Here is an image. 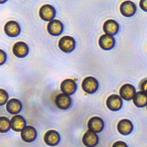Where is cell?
Segmentation results:
<instances>
[{
    "mask_svg": "<svg viewBox=\"0 0 147 147\" xmlns=\"http://www.w3.org/2000/svg\"><path fill=\"white\" fill-rule=\"evenodd\" d=\"M98 80L92 76L86 77L82 81V87L84 92L87 94H93L98 88Z\"/></svg>",
    "mask_w": 147,
    "mask_h": 147,
    "instance_id": "cell-1",
    "label": "cell"
},
{
    "mask_svg": "<svg viewBox=\"0 0 147 147\" xmlns=\"http://www.w3.org/2000/svg\"><path fill=\"white\" fill-rule=\"evenodd\" d=\"M58 46L63 52L69 53L75 49V40L71 36H64L59 40Z\"/></svg>",
    "mask_w": 147,
    "mask_h": 147,
    "instance_id": "cell-2",
    "label": "cell"
},
{
    "mask_svg": "<svg viewBox=\"0 0 147 147\" xmlns=\"http://www.w3.org/2000/svg\"><path fill=\"white\" fill-rule=\"evenodd\" d=\"M56 15V10L51 5L45 4L42 6L39 10L40 18L46 21H52Z\"/></svg>",
    "mask_w": 147,
    "mask_h": 147,
    "instance_id": "cell-3",
    "label": "cell"
},
{
    "mask_svg": "<svg viewBox=\"0 0 147 147\" xmlns=\"http://www.w3.org/2000/svg\"><path fill=\"white\" fill-rule=\"evenodd\" d=\"M123 101L122 98L117 94H112L108 96L106 99V106L111 111H118L122 106Z\"/></svg>",
    "mask_w": 147,
    "mask_h": 147,
    "instance_id": "cell-4",
    "label": "cell"
},
{
    "mask_svg": "<svg viewBox=\"0 0 147 147\" xmlns=\"http://www.w3.org/2000/svg\"><path fill=\"white\" fill-rule=\"evenodd\" d=\"M55 103L59 109L61 110H66L71 106L72 100L68 95L60 93L56 95L55 99Z\"/></svg>",
    "mask_w": 147,
    "mask_h": 147,
    "instance_id": "cell-5",
    "label": "cell"
},
{
    "mask_svg": "<svg viewBox=\"0 0 147 147\" xmlns=\"http://www.w3.org/2000/svg\"><path fill=\"white\" fill-rule=\"evenodd\" d=\"M120 97L125 100H130L133 98L136 92L134 87L129 83H125L119 89Z\"/></svg>",
    "mask_w": 147,
    "mask_h": 147,
    "instance_id": "cell-6",
    "label": "cell"
},
{
    "mask_svg": "<svg viewBox=\"0 0 147 147\" xmlns=\"http://www.w3.org/2000/svg\"><path fill=\"white\" fill-rule=\"evenodd\" d=\"M4 31L9 37H16L18 36L21 32V28L17 22L11 20L7 22L5 25Z\"/></svg>",
    "mask_w": 147,
    "mask_h": 147,
    "instance_id": "cell-7",
    "label": "cell"
},
{
    "mask_svg": "<svg viewBox=\"0 0 147 147\" xmlns=\"http://www.w3.org/2000/svg\"><path fill=\"white\" fill-rule=\"evenodd\" d=\"M121 13L127 17L133 16L137 10V7L135 3L130 1H125L123 2L119 7Z\"/></svg>",
    "mask_w": 147,
    "mask_h": 147,
    "instance_id": "cell-8",
    "label": "cell"
},
{
    "mask_svg": "<svg viewBox=\"0 0 147 147\" xmlns=\"http://www.w3.org/2000/svg\"><path fill=\"white\" fill-rule=\"evenodd\" d=\"M99 141V138L96 133L88 130L83 135L82 142L87 147H94L96 146Z\"/></svg>",
    "mask_w": 147,
    "mask_h": 147,
    "instance_id": "cell-9",
    "label": "cell"
},
{
    "mask_svg": "<svg viewBox=\"0 0 147 147\" xmlns=\"http://www.w3.org/2000/svg\"><path fill=\"white\" fill-rule=\"evenodd\" d=\"M21 137L26 142H31L37 137V131L32 126H25L21 131Z\"/></svg>",
    "mask_w": 147,
    "mask_h": 147,
    "instance_id": "cell-10",
    "label": "cell"
},
{
    "mask_svg": "<svg viewBox=\"0 0 147 147\" xmlns=\"http://www.w3.org/2000/svg\"><path fill=\"white\" fill-rule=\"evenodd\" d=\"M47 30L52 36H59L63 30V24L58 20H53L48 24Z\"/></svg>",
    "mask_w": 147,
    "mask_h": 147,
    "instance_id": "cell-11",
    "label": "cell"
},
{
    "mask_svg": "<svg viewBox=\"0 0 147 147\" xmlns=\"http://www.w3.org/2000/svg\"><path fill=\"white\" fill-rule=\"evenodd\" d=\"M87 126L90 130L95 133H99L101 131L104 127V122L101 118L94 116L88 120Z\"/></svg>",
    "mask_w": 147,
    "mask_h": 147,
    "instance_id": "cell-12",
    "label": "cell"
},
{
    "mask_svg": "<svg viewBox=\"0 0 147 147\" xmlns=\"http://www.w3.org/2000/svg\"><path fill=\"white\" fill-rule=\"evenodd\" d=\"M60 140V137L59 133L54 130L47 131L44 136V141L49 146H55L57 145Z\"/></svg>",
    "mask_w": 147,
    "mask_h": 147,
    "instance_id": "cell-13",
    "label": "cell"
},
{
    "mask_svg": "<svg viewBox=\"0 0 147 147\" xmlns=\"http://www.w3.org/2000/svg\"><path fill=\"white\" fill-rule=\"evenodd\" d=\"M61 91L67 95H72L76 91L77 89V84L76 82L71 79H67L64 80L60 84Z\"/></svg>",
    "mask_w": 147,
    "mask_h": 147,
    "instance_id": "cell-14",
    "label": "cell"
},
{
    "mask_svg": "<svg viewBox=\"0 0 147 147\" xmlns=\"http://www.w3.org/2000/svg\"><path fill=\"white\" fill-rule=\"evenodd\" d=\"M13 53L18 57H25L29 53L28 45L23 41H18L15 43L13 47Z\"/></svg>",
    "mask_w": 147,
    "mask_h": 147,
    "instance_id": "cell-15",
    "label": "cell"
},
{
    "mask_svg": "<svg viewBox=\"0 0 147 147\" xmlns=\"http://www.w3.org/2000/svg\"><path fill=\"white\" fill-rule=\"evenodd\" d=\"M103 30L106 34L113 36L116 34L119 30L118 23L113 19L107 20L103 24Z\"/></svg>",
    "mask_w": 147,
    "mask_h": 147,
    "instance_id": "cell-16",
    "label": "cell"
},
{
    "mask_svg": "<svg viewBox=\"0 0 147 147\" xmlns=\"http://www.w3.org/2000/svg\"><path fill=\"white\" fill-rule=\"evenodd\" d=\"M98 43L102 49L110 50L115 45V39L112 36L105 34L99 37Z\"/></svg>",
    "mask_w": 147,
    "mask_h": 147,
    "instance_id": "cell-17",
    "label": "cell"
},
{
    "mask_svg": "<svg viewBox=\"0 0 147 147\" xmlns=\"http://www.w3.org/2000/svg\"><path fill=\"white\" fill-rule=\"evenodd\" d=\"M10 125L14 131H20L26 126V121L21 115H15L10 120Z\"/></svg>",
    "mask_w": 147,
    "mask_h": 147,
    "instance_id": "cell-18",
    "label": "cell"
},
{
    "mask_svg": "<svg viewBox=\"0 0 147 147\" xmlns=\"http://www.w3.org/2000/svg\"><path fill=\"white\" fill-rule=\"evenodd\" d=\"M133 129L132 122L127 119H123L119 121L117 124L118 131L123 135L130 134Z\"/></svg>",
    "mask_w": 147,
    "mask_h": 147,
    "instance_id": "cell-19",
    "label": "cell"
},
{
    "mask_svg": "<svg viewBox=\"0 0 147 147\" xmlns=\"http://www.w3.org/2000/svg\"><path fill=\"white\" fill-rule=\"evenodd\" d=\"M22 106V103L20 100L16 98H11L7 101L6 109L10 114H16L21 111Z\"/></svg>",
    "mask_w": 147,
    "mask_h": 147,
    "instance_id": "cell-20",
    "label": "cell"
},
{
    "mask_svg": "<svg viewBox=\"0 0 147 147\" xmlns=\"http://www.w3.org/2000/svg\"><path fill=\"white\" fill-rule=\"evenodd\" d=\"M133 102L136 106L144 107L147 106V95L141 91L137 92L133 98Z\"/></svg>",
    "mask_w": 147,
    "mask_h": 147,
    "instance_id": "cell-21",
    "label": "cell"
},
{
    "mask_svg": "<svg viewBox=\"0 0 147 147\" xmlns=\"http://www.w3.org/2000/svg\"><path fill=\"white\" fill-rule=\"evenodd\" d=\"M10 127V121L9 118L4 116L0 117V133L7 132Z\"/></svg>",
    "mask_w": 147,
    "mask_h": 147,
    "instance_id": "cell-22",
    "label": "cell"
},
{
    "mask_svg": "<svg viewBox=\"0 0 147 147\" xmlns=\"http://www.w3.org/2000/svg\"><path fill=\"white\" fill-rule=\"evenodd\" d=\"M8 94L5 90L0 88V106L4 105L8 100Z\"/></svg>",
    "mask_w": 147,
    "mask_h": 147,
    "instance_id": "cell-23",
    "label": "cell"
},
{
    "mask_svg": "<svg viewBox=\"0 0 147 147\" xmlns=\"http://www.w3.org/2000/svg\"><path fill=\"white\" fill-rule=\"evenodd\" d=\"M140 88L142 92L147 95V78L143 79L140 84Z\"/></svg>",
    "mask_w": 147,
    "mask_h": 147,
    "instance_id": "cell-24",
    "label": "cell"
},
{
    "mask_svg": "<svg viewBox=\"0 0 147 147\" xmlns=\"http://www.w3.org/2000/svg\"><path fill=\"white\" fill-rule=\"evenodd\" d=\"M6 59L7 55L6 52L0 49V65L3 64L6 62Z\"/></svg>",
    "mask_w": 147,
    "mask_h": 147,
    "instance_id": "cell-25",
    "label": "cell"
},
{
    "mask_svg": "<svg viewBox=\"0 0 147 147\" xmlns=\"http://www.w3.org/2000/svg\"><path fill=\"white\" fill-rule=\"evenodd\" d=\"M140 7L142 10L147 11V0H141L139 3Z\"/></svg>",
    "mask_w": 147,
    "mask_h": 147,
    "instance_id": "cell-26",
    "label": "cell"
},
{
    "mask_svg": "<svg viewBox=\"0 0 147 147\" xmlns=\"http://www.w3.org/2000/svg\"><path fill=\"white\" fill-rule=\"evenodd\" d=\"M112 147H128L125 142L122 141H118L115 142L112 146Z\"/></svg>",
    "mask_w": 147,
    "mask_h": 147,
    "instance_id": "cell-27",
    "label": "cell"
},
{
    "mask_svg": "<svg viewBox=\"0 0 147 147\" xmlns=\"http://www.w3.org/2000/svg\"><path fill=\"white\" fill-rule=\"evenodd\" d=\"M6 1H0V3H4Z\"/></svg>",
    "mask_w": 147,
    "mask_h": 147,
    "instance_id": "cell-28",
    "label": "cell"
},
{
    "mask_svg": "<svg viewBox=\"0 0 147 147\" xmlns=\"http://www.w3.org/2000/svg\"><path fill=\"white\" fill-rule=\"evenodd\" d=\"M146 109H147V106H146Z\"/></svg>",
    "mask_w": 147,
    "mask_h": 147,
    "instance_id": "cell-29",
    "label": "cell"
}]
</instances>
